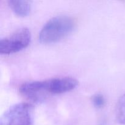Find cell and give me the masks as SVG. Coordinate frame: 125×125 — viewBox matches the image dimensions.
<instances>
[{"label":"cell","mask_w":125,"mask_h":125,"mask_svg":"<svg viewBox=\"0 0 125 125\" xmlns=\"http://www.w3.org/2000/svg\"><path fill=\"white\" fill-rule=\"evenodd\" d=\"M75 26L76 21L72 17L55 16L44 24L39 32V39L43 43L57 42L72 32Z\"/></svg>","instance_id":"obj_1"},{"label":"cell","mask_w":125,"mask_h":125,"mask_svg":"<svg viewBox=\"0 0 125 125\" xmlns=\"http://www.w3.org/2000/svg\"><path fill=\"white\" fill-rule=\"evenodd\" d=\"M79 84V81L71 76L54 78L33 83V90L38 101L50 95H55L71 91Z\"/></svg>","instance_id":"obj_2"},{"label":"cell","mask_w":125,"mask_h":125,"mask_svg":"<svg viewBox=\"0 0 125 125\" xmlns=\"http://www.w3.org/2000/svg\"><path fill=\"white\" fill-rule=\"evenodd\" d=\"M33 107L19 103L10 106L1 116L0 125H32Z\"/></svg>","instance_id":"obj_3"},{"label":"cell","mask_w":125,"mask_h":125,"mask_svg":"<svg viewBox=\"0 0 125 125\" xmlns=\"http://www.w3.org/2000/svg\"><path fill=\"white\" fill-rule=\"evenodd\" d=\"M31 39V33L28 28H19L0 40V53L7 55L18 52L29 45Z\"/></svg>","instance_id":"obj_4"},{"label":"cell","mask_w":125,"mask_h":125,"mask_svg":"<svg viewBox=\"0 0 125 125\" xmlns=\"http://www.w3.org/2000/svg\"><path fill=\"white\" fill-rule=\"evenodd\" d=\"M9 7L15 13L20 17H26L30 13L31 1L26 0H9Z\"/></svg>","instance_id":"obj_5"},{"label":"cell","mask_w":125,"mask_h":125,"mask_svg":"<svg viewBox=\"0 0 125 125\" xmlns=\"http://www.w3.org/2000/svg\"><path fill=\"white\" fill-rule=\"evenodd\" d=\"M116 118L120 124L125 125V94L120 98L117 102Z\"/></svg>","instance_id":"obj_6"},{"label":"cell","mask_w":125,"mask_h":125,"mask_svg":"<svg viewBox=\"0 0 125 125\" xmlns=\"http://www.w3.org/2000/svg\"><path fill=\"white\" fill-rule=\"evenodd\" d=\"M93 104L96 108H102L106 104V100L102 94H96L92 96L91 98Z\"/></svg>","instance_id":"obj_7"}]
</instances>
